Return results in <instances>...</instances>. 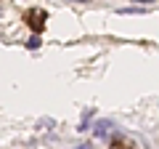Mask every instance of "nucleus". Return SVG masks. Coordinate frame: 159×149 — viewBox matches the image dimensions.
Segmentation results:
<instances>
[{"label": "nucleus", "instance_id": "obj_4", "mask_svg": "<svg viewBox=\"0 0 159 149\" xmlns=\"http://www.w3.org/2000/svg\"><path fill=\"white\" fill-rule=\"evenodd\" d=\"M37 46H40V37H37V35H32V37L27 40V48H37Z\"/></svg>", "mask_w": 159, "mask_h": 149}, {"label": "nucleus", "instance_id": "obj_2", "mask_svg": "<svg viewBox=\"0 0 159 149\" xmlns=\"http://www.w3.org/2000/svg\"><path fill=\"white\" fill-rule=\"evenodd\" d=\"M111 128H114V123H111V120H98V123H96V133H98L101 138L111 136Z\"/></svg>", "mask_w": 159, "mask_h": 149}, {"label": "nucleus", "instance_id": "obj_3", "mask_svg": "<svg viewBox=\"0 0 159 149\" xmlns=\"http://www.w3.org/2000/svg\"><path fill=\"white\" fill-rule=\"evenodd\" d=\"M93 115H96V109H88L85 115H82V123H80V131H88V123L93 120Z\"/></svg>", "mask_w": 159, "mask_h": 149}, {"label": "nucleus", "instance_id": "obj_5", "mask_svg": "<svg viewBox=\"0 0 159 149\" xmlns=\"http://www.w3.org/2000/svg\"><path fill=\"white\" fill-rule=\"evenodd\" d=\"M74 149H93V144H90V141H85V144H77Z\"/></svg>", "mask_w": 159, "mask_h": 149}, {"label": "nucleus", "instance_id": "obj_1", "mask_svg": "<svg viewBox=\"0 0 159 149\" xmlns=\"http://www.w3.org/2000/svg\"><path fill=\"white\" fill-rule=\"evenodd\" d=\"M45 19H48V13L43 11V8H32V11H27V22L32 24L34 32H40V29L45 27Z\"/></svg>", "mask_w": 159, "mask_h": 149}]
</instances>
